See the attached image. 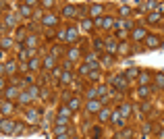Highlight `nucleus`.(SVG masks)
<instances>
[{"mask_svg": "<svg viewBox=\"0 0 164 139\" xmlns=\"http://www.w3.org/2000/svg\"><path fill=\"white\" fill-rule=\"evenodd\" d=\"M94 48L96 50H102V48H104V42H102V40H94Z\"/></svg>", "mask_w": 164, "mask_h": 139, "instance_id": "36", "label": "nucleus"}, {"mask_svg": "<svg viewBox=\"0 0 164 139\" xmlns=\"http://www.w3.org/2000/svg\"><path fill=\"white\" fill-rule=\"evenodd\" d=\"M110 120H112L117 127H125V118L118 114V112H112V118H110Z\"/></svg>", "mask_w": 164, "mask_h": 139, "instance_id": "16", "label": "nucleus"}, {"mask_svg": "<svg viewBox=\"0 0 164 139\" xmlns=\"http://www.w3.org/2000/svg\"><path fill=\"white\" fill-rule=\"evenodd\" d=\"M158 137H160V139H164V129L160 131V133H158Z\"/></svg>", "mask_w": 164, "mask_h": 139, "instance_id": "45", "label": "nucleus"}, {"mask_svg": "<svg viewBox=\"0 0 164 139\" xmlns=\"http://www.w3.org/2000/svg\"><path fill=\"white\" fill-rule=\"evenodd\" d=\"M108 118H112V112L110 110H100V120H108Z\"/></svg>", "mask_w": 164, "mask_h": 139, "instance_id": "27", "label": "nucleus"}, {"mask_svg": "<svg viewBox=\"0 0 164 139\" xmlns=\"http://www.w3.org/2000/svg\"><path fill=\"white\" fill-rule=\"evenodd\" d=\"M156 85H164V75H162V73L156 75Z\"/></svg>", "mask_w": 164, "mask_h": 139, "instance_id": "37", "label": "nucleus"}, {"mask_svg": "<svg viewBox=\"0 0 164 139\" xmlns=\"http://www.w3.org/2000/svg\"><path fill=\"white\" fill-rule=\"evenodd\" d=\"M102 9H104L102 4H92L87 12H89V17H100V15H102Z\"/></svg>", "mask_w": 164, "mask_h": 139, "instance_id": "12", "label": "nucleus"}, {"mask_svg": "<svg viewBox=\"0 0 164 139\" xmlns=\"http://www.w3.org/2000/svg\"><path fill=\"white\" fill-rule=\"evenodd\" d=\"M56 139H69V137H67V135H58Z\"/></svg>", "mask_w": 164, "mask_h": 139, "instance_id": "46", "label": "nucleus"}, {"mask_svg": "<svg viewBox=\"0 0 164 139\" xmlns=\"http://www.w3.org/2000/svg\"><path fill=\"white\" fill-rule=\"evenodd\" d=\"M67 106H69L71 110L75 112V110H79V106H81V100H79V98H71L69 102H67Z\"/></svg>", "mask_w": 164, "mask_h": 139, "instance_id": "15", "label": "nucleus"}, {"mask_svg": "<svg viewBox=\"0 0 164 139\" xmlns=\"http://www.w3.org/2000/svg\"><path fill=\"white\" fill-rule=\"evenodd\" d=\"M77 27L75 25H71L69 29H67V42H77Z\"/></svg>", "mask_w": 164, "mask_h": 139, "instance_id": "9", "label": "nucleus"}, {"mask_svg": "<svg viewBox=\"0 0 164 139\" xmlns=\"http://www.w3.org/2000/svg\"><path fill=\"white\" fill-rule=\"evenodd\" d=\"M158 11H160V12H164V4H158Z\"/></svg>", "mask_w": 164, "mask_h": 139, "instance_id": "44", "label": "nucleus"}, {"mask_svg": "<svg viewBox=\"0 0 164 139\" xmlns=\"http://www.w3.org/2000/svg\"><path fill=\"white\" fill-rule=\"evenodd\" d=\"M2 73H4V75H15V73H17V64H15V62H6L4 69H2Z\"/></svg>", "mask_w": 164, "mask_h": 139, "instance_id": "13", "label": "nucleus"}, {"mask_svg": "<svg viewBox=\"0 0 164 139\" xmlns=\"http://www.w3.org/2000/svg\"><path fill=\"white\" fill-rule=\"evenodd\" d=\"M137 75H139V69H129L127 73H123L125 79H129V77H137Z\"/></svg>", "mask_w": 164, "mask_h": 139, "instance_id": "24", "label": "nucleus"}, {"mask_svg": "<svg viewBox=\"0 0 164 139\" xmlns=\"http://www.w3.org/2000/svg\"><path fill=\"white\" fill-rule=\"evenodd\" d=\"M71 79H73V75H71V73H67V71H65V73L60 75V81H62V83H69Z\"/></svg>", "mask_w": 164, "mask_h": 139, "instance_id": "30", "label": "nucleus"}, {"mask_svg": "<svg viewBox=\"0 0 164 139\" xmlns=\"http://www.w3.org/2000/svg\"><path fill=\"white\" fill-rule=\"evenodd\" d=\"M17 127H19V123H12V120H9V118H4L0 129H2L4 135H12V133H17Z\"/></svg>", "mask_w": 164, "mask_h": 139, "instance_id": "1", "label": "nucleus"}, {"mask_svg": "<svg viewBox=\"0 0 164 139\" xmlns=\"http://www.w3.org/2000/svg\"><path fill=\"white\" fill-rule=\"evenodd\" d=\"M77 12H79V11H77L73 4H67V6H65V11H62V15H65V17H75Z\"/></svg>", "mask_w": 164, "mask_h": 139, "instance_id": "17", "label": "nucleus"}, {"mask_svg": "<svg viewBox=\"0 0 164 139\" xmlns=\"http://www.w3.org/2000/svg\"><path fill=\"white\" fill-rule=\"evenodd\" d=\"M79 54H81V52H79V48H71L69 54H67V56H69V62H71V60H77V58H79Z\"/></svg>", "mask_w": 164, "mask_h": 139, "instance_id": "20", "label": "nucleus"}, {"mask_svg": "<svg viewBox=\"0 0 164 139\" xmlns=\"http://www.w3.org/2000/svg\"><path fill=\"white\" fill-rule=\"evenodd\" d=\"M118 114L123 116V118H125V116H129L131 114V106L129 104H123L120 108H118Z\"/></svg>", "mask_w": 164, "mask_h": 139, "instance_id": "21", "label": "nucleus"}, {"mask_svg": "<svg viewBox=\"0 0 164 139\" xmlns=\"http://www.w3.org/2000/svg\"><path fill=\"white\" fill-rule=\"evenodd\" d=\"M25 116H27L29 120H35V118H37V112H35V110H27V112H25Z\"/></svg>", "mask_w": 164, "mask_h": 139, "instance_id": "35", "label": "nucleus"}, {"mask_svg": "<svg viewBox=\"0 0 164 139\" xmlns=\"http://www.w3.org/2000/svg\"><path fill=\"white\" fill-rule=\"evenodd\" d=\"M85 96H87V100H94L96 96H100V92H98V89H87V93H85Z\"/></svg>", "mask_w": 164, "mask_h": 139, "instance_id": "31", "label": "nucleus"}, {"mask_svg": "<svg viewBox=\"0 0 164 139\" xmlns=\"http://www.w3.org/2000/svg\"><path fill=\"white\" fill-rule=\"evenodd\" d=\"M96 25H100L102 29H110V27H117L112 17H104V19H98V21H96Z\"/></svg>", "mask_w": 164, "mask_h": 139, "instance_id": "3", "label": "nucleus"}, {"mask_svg": "<svg viewBox=\"0 0 164 139\" xmlns=\"http://www.w3.org/2000/svg\"><path fill=\"white\" fill-rule=\"evenodd\" d=\"M81 25H83V29H92V27H94L92 19H83V21H81Z\"/></svg>", "mask_w": 164, "mask_h": 139, "instance_id": "33", "label": "nucleus"}, {"mask_svg": "<svg viewBox=\"0 0 164 139\" xmlns=\"http://www.w3.org/2000/svg\"><path fill=\"white\" fill-rule=\"evenodd\" d=\"M9 46H11V37H4V40H2V48L6 50Z\"/></svg>", "mask_w": 164, "mask_h": 139, "instance_id": "39", "label": "nucleus"}, {"mask_svg": "<svg viewBox=\"0 0 164 139\" xmlns=\"http://www.w3.org/2000/svg\"><path fill=\"white\" fill-rule=\"evenodd\" d=\"M139 98H145V96H150V93H152V87H150V85H139Z\"/></svg>", "mask_w": 164, "mask_h": 139, "instance_id": "19", "label": "nucleus"}, {"mask_svg": "<svg viewBox=\"0 0 164 139\" xmlns=\"http://www.w3.org/2000/svg\"><path fill=\"white\" fill-rule=\"evenodd\" d=\"M52 52H54L52 56H56V54H60V52H62V48H60V46H56V48H54V50H52Z\"/></svg>", "mask_w": 164, "mask_h": 139, "instance_id": "43", "label": "nucleus"}, {"mask_svg": "<svg viewBox=\"0 0 164 139\" xmlns=\"http://www.w3.org/2000/svg\"><path fill=\"white\" fill-rule=\"evenodd\" d=\"M44 69H54V56H46V60H44Z\"/></svg>", "mask_w": 164, "mask_h": 139, "instance_id": "25", "label": "nucleus"}, {"mask_svg": "<svg viewBox=\"0 0 164 139\" xmlns=\"http://www.w3.org/2000/svg\"><path fill=\"white\" fill-rule=\"evenodd\" d=\"M42 6H48V9H50V6H54V2H52V0H46V2H42Z\"/></svg>", "mask_w": 164, "mask_h": 139, "instance_id": "42", "label": "nucleus"}, {"mask_svg": "<svg viewBox=\"0 0 164 139\" xmlns=\"http://www.w3.org/2000/svg\"><path fill=\"white\" fill-rule=\"evenodd\" d=\"M29 100H31V93H29V92H23V93H21V102H23V104H27Z\"/></svg>", "mask_w": 164, "mask_h": 139, "instance_id": "34", "label": "nucleus"}, {"mask_svg": "<svg viewBox=\"0 0 164 139\" xmlns=\"http://www.w3.org/2000/svg\"><path fill=\"white\" fill-rule=\"evenodd\" d=\"M160 21H162V17H160V15H156V12L148 17V23H160Z\"/></svg>", "mask_w": 164, "mask_h": 139, "instance_id": "28", "label": "nucleus"}, {"mask_svg": "<svg viewBox=\"0 0 164 139\" xmlns=\"http://www.w3.org/2000/svg\"><path fill=\"white\" fill-rule=\"evenodd\" d=\"M87 110H89V112H100V110H102V102L89 100V102H87Z\"/></svg>", "mask_w": 164, "mask_h": 139, "instance_id": "11", "label": "nucleus"}, {"mask_svg": "<svg viewBox=\"0 0 164 139\" xmlns=\"http://www.w3.org/2000/svg\"><path fill=\"white\" fill-rule=\"evenodd\" d=\"M131 137H133L131 129H123V131H120V139H131Z\"/></svg>", "mask_w": 164, "mask_h": 139, "instance_id": "29", "label": "nucleus"}, {"mask_svg": "<svg viewBox=\"0 0 164 139\" xmlns=\"http://www.w3.org/2000/svg\"><path fill=\"white\" fill-rule=\"evenodd\" d=\"M71 139H77V137H71Z\"/></svg>", "mask_w": 164, "mask_h": 139, "instance_id": "48", "label": "nucleus"}, {"mask_svg": "<svg viewBox=\"0 0 164 139\" xmlns=\"http://www.w3.org/2000/svg\"><path fill=\"white\" fill-rule=\"evenodd\" d=\"M29 93H31V98L37 96V87H29Z\"/></svg>", "mask_w": 164, "mask_h": 139, "instance_id": "41", "label": "nucleus"}, {"mask_svg": "<svg viewBox=\"0 0 164 139\" xmlns=\"http://www.w3.org/2000/svg\"><path fill=\"white\" fill-rule=\"evenodd\" d=\"M4 27H15V17L6 15V17H4Z\"/></svg>", "mask_w": 164, "mask_h": 139, "instance_id": "26", "label": "nucleus"}, {"mask_svg": "<svg viewBox=\"0 0 164 139\" xmlns=\"http://www.w3.org/2000/svg\"><path fill=\"white\" fill-rule=\"evenodd\" d=\"M12 110H15V104H12V102H9V100H4V102H2V116L6 118Z\"/></svg>", "mask_w": 164, "mask_h": 139, "instance_id": "7", "label": "nucleus"}, {"mask_svg": "<svg viewBox=\"0 0 164 139\" xmlns=\"http://www.w3.org/2000/svg\"><path fill=\"white\" fill-rule=\"evenodd\" d=\"M29 69H40V60H37V58H31V60H29Z\"/></svg>", "mask_w": 164, "mask_h": 139, "instance_id": "32", "label": "nucleus"}, {"mask_svg": "<svg viewBox=\"0 0 164 139\" xmlns=\"http://www.w3.org/2000/svg\"><path fill=\"white\" fill-rule=\"evenodd\" d=\"M112 85L118 87L120 92H125V89H127V81H125V77H123V75H120V77H114V79H112Z\"/></svg>", "mask_w": 164, "mask_h": 139, "instance_id": "6", "label": "nucleus"}, {"mask_svg": "<svg viewBox=\"0 0 164 139\" xmlns=\"http://www.w3.org/2000/svg\"><path fill=\"white\" fill-rule=\"evenodd\" d=\"M129 12H131L129 6H120V15H123V17H125V15H129Z\"/></svg>", "mask_w": 164, "mask_h": 139, "instance_id": "40", "label": "nucleus"}, {"mask_svg": "<svg viewBox=\"0 0 164 139\" xmlns=\"http://www.w3.org/2000/svg\"><path fill=\"white\" fill-rule=\"evenodd\" d=\"M71 114H73V110H71L69 106H62V108L58 110V120H62V123H67V120L71 118Z\"/></svg>", "mask_w": 164, "mask_h": 139, "instance_id": "4", "label": "nucleus"}, {"mask_svg": "<svg viewBox=\"0 0 164 139\" xmlns=\"http://www.w3.org/2000/svg\"><path fill=\"white\" fill-rule=\"evenodd\" d=\"M150 79H152V77H150L148 73H141V75H139V79H137V81H139V85H148V83H150Z\"/></svg>", "mask_w": 164, "mask_h": 139, "instance_id": "23", "label": "nucleus"}, {"mask_svg": "<svg viewBox=\"0 0 164 139\" xmlns=\"http://www.w3.org/2000/svg\"><path fill=\"white\" fill-rule=\"evenodd\" d=\"M65 133H67V125H65L62 120H58V123H56V127H54V135L58 137V135H65Z\"/></svg>", "mask_w": 164, "mask_h": 139, "instance_id": "14", "label": "nucleus"}, {"mask_svg": "<svg viewBox=\"0 0 164 139\" xmlns=\"http://www.w3.org/2000/svg\"><path fill=\"white\" fill-rule=\"evenodd\" d=\"M145 48H148V50L160 48V37H158V35H148V37H145Z\"/></svg>", "mask_w": 164, "mask_h": 139, "instance_id": "2", "label": "nucleus"}, {"mask_svg": "<svg viewBox=\"0 0 164 139\" xmlns=\"http://www.w3.org/2000/svg\"><path fill=\"white\" fill-rule=\"evenodd\" d=\"M143 37H148L145 27H137V29L133 31V40H135V42H139V40H143Z\"/></svg>", "mask_w": 164, "mask_h": 139, "instance_id": "10", "label": "nucleus"}, {"mask_svg": "<svg viewBox=\"0 0 164 139\" xmlns=\"http://www.w3.org/2000/svg\"><path fill=\"white\" fill-rule=\"evenodd\" d=\"M17 96H19V89H17V87H12V85L4 89V100H9V102H12Z\"/></svg>", "mask_w": 164, "mask_h": 139, "instance_id": "5", "label": "nucleus"}, {"mask_svg": "<svg viewBox=\"0 0 164 139\" xmlns=\"http://www.w3.org/2000/svg\"><path fill=\"white\" fill-rule=\"evenodd\" d=\"M25 44H27V48H35L37 46V37H35V35H29V37L25 40Z\"/></svg>", "mask_w": 164, "mask_h": 139, "instance_id": "22", "label": "nucleus"}, {"mask_svg": "<svg viewBox=\"0 0 164 139\" xmlns=\"http://www.w3.org/2000/svg\"><path fill=\"white\" fill-rule=\"evenodd\" d=\"M162 127H164V118H162Z\"/></svg>", "mask_w": 164, "mask_h": 139, "instance_id": "47", "label": "nucleus"}, {"mask_svg": "<svg viewBox=\"0 0 164 139\" xmlns=\"http://www.w3.org/2000/svg\"><path fill=\"white\" fill-rule=\"evenodd\" d=\"M100 133H102V131H100L98 127H96V129H92V137H94V139H98V137H100Z\"/></svg>", "mask_w": 164, "mask_h": 139, "instance_id": "38", "label": "nucleus"}, {"mask_svg": "<svg viewBox=\"0 0 164 139\" xmlns=\"http://www.w3.org/2000/svg\"><path fill=\"white\" fill-rule=\"evenodd\" d=\"M117 50H118V44L114 42V40H108V44H106V52H108V54H114Z\"/></svg>", "mask_w": 164, "mask_h": 139, "instance_id": "18", "label": "nucleus"}, {"mask_svg": "<svg viewBox=\"0 0 164 139\" xmlns=\"http://www.w3.org/2000/svg\"><path fill=\"white\" fill-rule=\"evenodd\" d=\"M42 23L46 25V27H54V25L58 23V17H54V15H44V21Z\"/></svg>", "mask_w": 164, "mask_h": 139, "instance_id": "8", "label": "nucleus"}]
</instances>
